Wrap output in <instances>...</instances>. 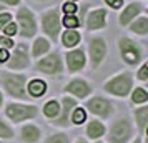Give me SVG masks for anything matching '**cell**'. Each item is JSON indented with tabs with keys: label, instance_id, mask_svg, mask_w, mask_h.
<instances>
[{
	"label": "cell",
	"instance_id": "obj_1",
	"mask_svg": "<svg viewBox=\"0 0 148 143\" xmlns=\"http://www.w3.org/2000/svg\"><path fill=\"white\" fill-rule=\"evenodd\" d=\"M2 83L3 88L10 96L18 98V100H28L27 90H25V83H27V77L22 73H14V72H5L2 73Z\"/></svg>",
	"mask_w": 148,
	"mask_h": 143
},
{
	"label": "cell",
	"instance_id": "obj_2",
	"mask_svg": "<svg viewBox=\"0 0 148 143\" xmlns=\"http://www.w3.org/2000/svg\"><path fill=\"white\" fill-rule=\"evenodd\" d=\"M133 88V77L130 72H121V73H116L115 77H112L110 80H107V83L103 85V90L110 93V95L115 96H127Z\"/></svg>",
	"mask_w": 148,
	"mask_h": 143
},
{
	"label": "cell",
	"instance_id": "obj_3",
	"mask_svg": "<svg viewBox=\"0 0 148 143\" xmlns=\"http://www.w3.org/2000/svg\"><path fill=\"white\" fill-rule=\"evenodd\" d=\"M118 52L121 60L127 65H136L143 58V50L135 40L130 37H120L118 38Z\"/></svg>",
	"mask_w": 148,
	"mask_h": 143
},
{
	"label": "cell",
	"instance_id": "obj_4",
	"mask_svg": "<svg viewBox=\"0 0 148 143\" xmlns=\"http://www.w3.org/2000/svg\"><path fill=\"white\" fill-rule=\"evenodd\" d=\"M60 28H62V18L58 14V8L52 7L45 10L42 14V30L50 40L57 42L60 37Z\"/></svg>",
	"mask_w": 148,
	"mask_h": 143
},
{
	"label": "cell",
	"instance_id": "obj_5",
	"mask_svg": "<svg viewBox=\"0 0 148 143\" xmlns=\"http://www.w3.org/2000/svg\"><path fill=\"white\" fill-rule=\"evenodd\" d=\"M17 20H18V34L23 38H30L37 34V18L35 14L28 7H20L17 12Z\"/></svg>",
	"mask_w": 148,
	"mask_h": 143
},
{
	"label": "cell",
	"instance_id": "obj_6",
	"mask_svg": "<svg viewBox=\"0 0 148 143\" xmlns=\"http://www.w3.org/2000/svg\"><path fill=\"white\" fill-rule=\"evenodd\" d=\"M88 58H90V67L98 68L107 58V42L103 37H93L88 42Z\"/></svg>",
	"mask_w": 148,
	"mask_h": 143
},
{
	"label": "cell",
	"instance_id": "obj_7",
	"mask_svg": "<svg viewBox=\"0 0 148 143\" xmlns=\"http://www.w3.org/2000/svg\"><path fill=\"white\" fill-rule=\"evenodd\" d=\"M133 127L128 118H120L112 125L110 133H108V142L110 143H127L132 138Z\"/></svg>",
	"mask_w": 148,
	"mask_h": 143
},
{
	"label": "cell",
	"instance_id": "obj_8",
	"mask_svg": "<svg viewBox=\"0 0 148 143\" xmlns=\"http://www.w3.org/2000/svg\"><path fill=\"white\" fill-rule=\"evenodd\" d=\"M37 72H42L45 75H60L63 72V63H62V57L58 52H52L50 55L43 57L37 62L35 65Z\"/></svg>",
	"mask_w": 148,
	"mask_h": 143
},
{
	"label": "cell",
	"instance_id": "obj_9",
	"mask_svg": "<svg viewBox=\"0 0 148 143\" xmlns=\"http://www.w3.org/2000/svg\"><path fill=\"white\" fill-rule=\"evenodd\" d=\"M5 115L14 123H20L28 120V118H34L37 115V107L35 105H23V103H8L5 108Z\"/></svg>",
	"mask_w": 148,
	"mask_h": 143
},
{
	"label": "cell",
	"instance_id": "obj_10",
	"mask_svg": "<svg viewBox=\"0 0 148 143\" xmlns=\"http://www.w3.org/2000/svg\"><path fill=\"white\" fill-rule=\"evenodd\" d=\"M85 108L90 113L100 116V118H108V116L113 113V103L110 102L108 98H105V96L97 95V96L88 100L87 105H85Z\"/></svg>",
	"mask_w": 148,
	"mask_h": 143
},
{
	"label": "cell",
	"instance_id": "obj_11",
	"mask_svg": "<svg viewBox=\"0 0 148 143\" xmlns=\"http://www.w3.org/2000/svg\"><path fill=\"white\" fill-rule=\"evenodd\" d=\"M7 68L10 70H23L30 65V57H28V48L25 43H18L15 47V52L10 53L8 60L5 62Z\"/></svg>",
	"mask_w": 148,
	"mask_h": 143
},
{
	"label": "cell",
	"instance_id": "obj_12",
	"mask_svg": "<svg viewBox=\"0 0 148 143\" xmlns=\"http://www.w3.org/2000/svg\"><path fill=\"white\" fill-rule=\"evenodd\" d=\"M77 107V100L72 98V96H63V100H62V107H60V113L57 118H53V125L57 127H68L70 125V115H72V112L73 108Z\"/></svg>",
	"mask_w": 148,
	"mask_h": 143
},
{
	"label": "cell",
	"instance_id": "obj_13",
	"mask_svg": "<svg viewBox=\"0 0 148 143\" xmlns=\"http://www.w3.org/2000/svg\"><path fill=\"white\" fill-rule=\"evenodd\" d=\"M65 62H67V70L70 73L80 72L82 68L85 67V63H87L85 50H83V48H73V50H70V52L65 55Z\"/></svg>",
	"mask_w": 148,
	"mask_h": 143
},
{
	"label": "cell",
	"instance_id": "obj_14",
	"mask_svg": "<svg viewBox=\"0 0 148 143\" xmlns=\"http://www.w3.org/2000/svg\"><path fill=\"white\" fill-rule=\"evenodd\" d=\"M107 15L108 12L105 8H93L87 14V20H85V25H87V30H101L107 25Z\"/></svg>",
	"mask_w": 148,
	"mask_h": 143
},
{
	"label": "cell",
	"instance_id": "obj_15",
	"mask_svg": "<svg viewBox=\"0 0 148 143\" xmlns=\"http://www.w3.org/2000/svg\"><path fill=\"white\" fill-rule=\"evenodd\" d=\"M65 92L75 95L77 98H85V96L90 95L92 87H90V83H88L87 80H83V78H73V80H70V82L65 85Z\"/></svg>",
	"mask_w": 148,
	"mask_h": 143
},
{
	"label": "cell",
	"instance_id": "obj_16",
	"mask_svg": "<svg viewBox=\"0 0 148 143\" xmlns=\"http://www.w3.org/2000/svg\"><path fill=\"white\" fill-rule=\"evenodd\" d=\"M141 12H143V5H141L140 2H132V3H128L127 7L123 8L120 18H118L120 25H130L138 15H141Z\"/></svg>",
	"mask_w": 148,
	"mask_h": 143
},
{
	"label": "cell",
	"instance_id": "obj_17",
	"mask_svg": "<svg viewBox=\"0 0 148 143\" xmlns=\"http://www.w3.org/2000/svg\"><path fill=\"white\" fill-rule=\"evenodd\" d=\"M47 92V83L43 82L42 78H34L28 82V88H27V95L34 96V98H40L45 95Z\"/></svg>",
	"mask_w": 148,
	"mask_h": 143
},
{
	"label": "cell",
	"instance_id": "obj_18",
	"mask_svg": "<svg viewBox=\"0 0 148 143\" xmlns=\"http://www.w3.org/2000/svg\"><path fill=\"white\" fill-rule=\"evenodd\" d=\"M22 135V140L25 143H37L38 140L42 138V131L38 127H35V125H25L20 131Z\"/></svg>",
	"mask_w": 148,
	"mask_h": 143
},
{
	"label": "cell",
	"instance_id": "obj_19",
	"mask_svg": "<svg viewBox=\"0 0 148 143\" xmlns=\"http://www.w3.org/2000/svg\"><path fill=\"white\" fill-rule=\"evenodd\" d=\"M80 32L78 30H75V28H67L63 34H62V43H63V47L67 48H73L77 47L78 43H80Z\"/></svg>",
	"mask_w": 148,
	"mask_h": 143
},
{
	"label": "cell",
	"instance_id": "obj_20",
	"mask_svg": "<svg viewBox=\"0 0 148 143\" xmlns=\"http://www.w3.org/2000/svg\"><path fill=\"white\" fill-rule=\"evenodd\" d=\"M48 50H50V40L45 37H38V38H35L34 45H32V57L40 58L42 55L48 53Z\"/></svg>",
	"mask_w": 148,
	"mask_h": 143
},
{
	"label": "cell",
	"instance_id": "obj_21",
	"mask_svg": "<svg viewBox=\"0 0 148 143\" xmlns=\"http://www.w3.org/2000/svg\"><path fill=\"white\" fill-rule=\"evenodd\" d=\"M130 30L136 35H147L148 34V17L147 15H138L132 23H130Z\"/></svg>",
	"mask_w": 148,
	"mask_h": 143
},
{
	"label": "cell",
	"instance_id": "obj_22",
	"mask_svg": "<svg viewBox=\"0 0 148 143\" xmlns=\"http://www.w3.org/2000/svg\"><path fill=\"white\" fill-rule=\"evenodd\" d=\"M105 135V125L98 120H93V122H90L87 125V136L88 138H92V140H97V138H100V136Z\"/></svg>",
	"mask_w": 148,
	"mask_h": 143
},
{
	"label": "cell",
	"instance_id": "obj_23",
	"mask_svg": "<svg viewBox=\"0 0 148 143\" xmlns=\"http://www.w3.org/2000/svg\"><path fill=\"white\" fill-rule=\"evenodd\" d=\"M135 122L138 125L140 131L143 133L147 128V122H148V107H140L135 110Z\"/></svg>",
	"mask_w": 148,
	"mask_h": 143
},
{
	"label": "cell",
	"instance_id": "obj_24",
	"mask_svg": "<svg viewBox=\"0 0 148 143\" xmlns=\"http://www.w3.org/2000/svg\"><path fill=\"white\" fill-rule=\"evenodd\" d=\"M60 113V103L57 102V100H50V102L45 103V107H43V115L50 118V120H53L57 118Z\"/></svg>",
	"mask_w": 148,
	"mask_h": 143
},
{
	"label": "cell",
	"instance_id": "obj_25",
	"mask_svg": "<svg viewBox=\"0 0 148 143\" xmlns=\"http://www.w3.org/2000/svg\"><path fill=\"white\" fill-rule=\"evenodd\" d=\"M85 120H87V112L83 108L75 107L73 112H72V115H70V123H73V125H82Z\"/></svg>",
	"mask_w": 148,
	"mask_h": 143
},
{
	"label": "cell",
	"instance_id": "obj_26",
	"mask_svg": "<svg viewBox=\"0 0 148 143\" xmlns=\"http://www.w3.org/2000/svg\"><path fill=\"white\" fill-rule=\"evenodd\" d=\"M132 102L133 103H147L148 102V93L145 88H135L132 92Z\"/></svg>",
	"mask_w": 148,
	"mask_h": 143
},
{
	"label": "cell",
	"instance_id": "obj_27",
	"mask_svg": "<svg viewBox=\"0 0 148 143\" xmlns=\"http://www.w3.org/2000/svg\"><path fill=\"white\" fill-rule=\"evenodd\" d=\"M80 23H82V20L78 17H75V15H65L62 18V25L65 28H77Z\"/></svg>",
	"mask_w": 148,
	"mask_h": 143
},
{
	"label": "cell",
	"instance_id": "obj_28",
	"mask_svg": "<svg viewBox=\"0 0 148 143\" xmlns=\"http://www.w3.org/2000/svg\"><path fill=\"white\" fill-rule=\"evenodd\" d=\"M45 143H70V138L65 133H53L45 140Z\"/></svg>",
	"mask_w": 148,
	"mask_h": 143
},
{
	"label": "cell",
	"instance_id": "obj_29",
	"mask_svg": "<svg viewBox=\"0 0 148 143\" xmlns=\"http://www.w3.org/2000/svg\"><path fill=\"white\" fill-rule=\"evenodd\" d=\"M12 136H14V130L0 118V138H12Z\"/></svg>",
	"mask_w": 148,
	"mask_h": 143
},
{
	"label": "cell",
	"instance_id": "obj_30",
	"mask_svg": "<svg viewBox=\"0 0 148 143\" xmlns=\"http://www.w3.org/2000/svg\"><path fill=\"white\" fill-rule=\"evenodd\" d=\"M2 32H3L5 37H14V35L18 34V27H17V23H15V22H10V23H7L5 27L2 28Z\"/></svg>",
	"mask_w": 148,
	"mask_h": 143
},
{
	"label": "cell",
	"instance_id": "obj_31",
	"mask_svg": "<svg viewBox=\"0 0 148 143\" xmlns=\"http://www.w3.org/2000/svg\"><path fill=\"white\" fill-rule=\"evenodd\" d=\"M136 78L140 82H148V62H143V65L140 67L138 73H136Z\"/></svg>",
	"mask_w": 148,
	"mask_h": 143
},
{
	"label": "cell",
	"instance_id": "obj_32",
	"mask_svg": "<svg viewBox=\"0 0 148 143\" xmlns=\"http://www.w3.org/2000/svg\"><path fill=\"white\" fill-rule=\"evenodd\" d=\"M15 47V42L10 38V37H5V35H0V48L3 50H10V48Z\"/></svg>",
	"mask_w": 148,
	"mask_h": 143
},
{
	"label": "cell",
	"instance_id": "obj_33",
	"mask_svg": "<svg viewBox=\"0 0 148 143\" xmlns=\"http://www.w3.org/2000/svg\"><path fill=\"white\" fill-rule=\"evenodd\" d=\"M10 22H14V15L10 12H0V30L5 27L7 23H10Z\"/></svg>",
	"mask_w": 148,
	"mask_h": 143
},
{
	"label": "cell",
	"instance_id": "obj_34",
	"mask_svg": "<svg viewBox=\"0 0 148 143\" xmlns=\"http://www.w3.org/2000/svg\"><path fill=\"white\" fill-rule=\"evenodd\" d=\"M62 10H63L65 15H75L77 14V3H73V2H65Z\"/></svg>",
	"mask_w": 148,
	"mask_h": 143
},
{
	"label": "cell",
	"instance_id": "obj_35",
	"mask_svg": "<svg viewBox=\"0 0 148 143\" xmlns=\"http://www.w3.org/2000/svg\"><path fill=\"white\" fill-rule=\"evenodd\" d=\"M105 3H107L108 7H112L113 10H118V8H121V5H123V0H103Z\"/></svg>",
	"mask_w": 148,
	"mask_h": 143
},
{
	"label": "cell",
	"instance_id": "obj_36",
	"mask_svg": "<svg viewBox=\"0 0 148 143\" xmlns=\"http://www.w3.org/2000/svg\"><path fill=\"white\" fill-rule=\"evenodd\" d=\"M8 57H10L8 50H3V48H0V63H5V62L8 60Z\"/></svg>",
	"mask_w": 148,
	"mask_h": 143
},
{
	"label": "cell",
	"instance_id": "obj_37",
	"mask_svg": "<svg viewBox=\"0 0 148 143\" xmlns=\"http://www.w3.org/2000/svg\"><path fill=\"white\" fill-rule=\"evenodd\" d=\"M0 3L2 5H7V7H15V5L20 3V0H0Z\"/></svg>",
	"mask_w": 148,
	"mask_h": 143
},
{
	"label": "cell",
	"instance_id": "obj_38",
	"mask_svg": "<svg viewBox=\"0 0 148 143\" xmlns=\"http://www.w3.org/2000/svg\"><path fill=\"white\" fill-rule=\"evenodd\" d=\"M2 103H3V95H2V92H0V107H2Z\"/></svg>",
	"mask_w": 148,
	"mask_h": 143
},
{
	"label": "cell",
	"instance_id": "obj_39",
	"mask_svg": "<svg viewBox=\"0 0 148 143\" xmlns=\"http://www.w3.org/2000/svg\"><path fill=\"white\" fill-rule=\"evenodd\" d=\"M3 10H5V5H2V3H0V12H3Z\"/></svg>",
	"mask_w": 148,
	"mask_h": 143
},
{
	"label": "cell",
	"instance_id": "obj_40",
	"mask_svg": "<svg viewBox=\"0 0 148 143\" xmlns=\"http://www.w3.org/2000/svg\"><path fill=\"white\" fill-rule=\"evenodd\" d=\"M132 143H141V140H140V138H136V140H135V142H132Z\"/></svg>",
	"mask_w": 148,
	"mask_h": 143
},
{
	"label": "cell",
	"instance_id": "obj_41",
	"mask_svg": "<svg viewBox=\"0 0 148 143\" xmlns=\"http://www.w3.org/2000/svg\"><path fill=\"white\" fill-rule=\"evenodd\" d=\"M75 143H87V142H85V140H77Z\"/></svg>",
	"mask_w": 148,
	"mask_h": 143
},
{
	"label": "cell",
	"instance_id": "obj_42",
	"mask_svg": "<svg viewBox=\"0 0 148 143\" xmlns=\"http://www.w3.org/2000/svg\"><path fill=\"white\" fill-rule=\"evenodd\" d=\"M35 2H50V0H35Z\"/></svg>",
	"mask_w": 148,
	"mask_h": 143
},
{
	"label": "cell",
	"instance_id": "obj_43",
	"mask_svg": "<svg viewBox=\"0 0 148 143\" xmlns=\"http://www.w3.org/2000/svg\"><path fill=\"white\" fill-rule=\"evenodd\" d=\"M65 2H73V3H75V2H77V0H65Z\"/></svg>",
	"mask_w": 148,
	"mask_h": 143
},
{
	"label": "cell",
	"instance_id": "obj_44",
	"mask_svg": "<svg viewBox=\"0 0 148 143\" xmlns=\"http://www.w3.org/2000/svg\"><path fill=\"white\" fill-rule=\"evenodd\" d=\"M95 143H101V142H95Z\"/></svg>",
	"mask_w": 148,
	"mask_h": 143
},
{
	"label": "cell",
	"instance_id": "obj_45",
	"mask_svg": "<svg viewBox=\"0 0 148 143\" xmlns=\"http://www.w3.org/2000/svg\"><path fill=\"white\" fill-rule=\"evenodd\" d=\"M0 143H3V142H0Z\"/></svg>",
	"mask_w": 148,
	"mask_h": 143
}]
</instances>
